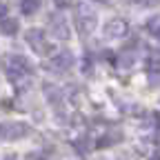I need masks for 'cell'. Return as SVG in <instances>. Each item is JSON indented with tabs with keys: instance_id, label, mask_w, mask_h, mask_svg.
<instances>
[{
	"instance_id": "1",
	"label": "cell",
	"mask_w": 160,
	"mask_h": 160,
	"mask_svg": "<svg viewBox=\"0 0 160 160\" xmlns=\"http://www.w3.org/2000/svg\"><path fill=\"white\" fill-rule=\"evenodd\" d=\"M27 42H29V47H33L38 53H47V51H49V47H47V42H45V33L40 31V29H31V31L27 33Z\"/></svg>"
},
{
	"instance_id": "2",
	"label": "cell",
	"mask_w": 160,
	"mask_h": 160,
	"mask_svg": "<svg viewBox=\"0 0 160 160\" xmlns=\"http://www.w3.org/2000/svg\"><path fill=\"white\" fill-rule=\"evenodd\" d=\"M105 31L111 38H120V36L127 33V22H125V20H111V22L105 27Z\"/></svg>"
},
{
	"instance_id": "3",
	"label": "cell",
	"mask_w": 160,
	"mask_h": 160,
	"mask_svg": "<svg viewBox=\"0 0 160 160\" xmlns=\"http://www.w3.org/2000/svg\"><path fill=\"white\" fill-rule=\"evenodd\" d=\"M0 31L7 33V36H13L18 31V22L16 20H2V22H0Z\"/></svg>"
},
{
	"instance_id": "4",
	"label": "cell",
	"mask_w": 160,
	"mask_h": 160,
	"mask_svg": "<svg viewBox=\"0 0 160 160\" xmlns=\"http://www.w3.org/2000/svg\"><path fill=\"white\" fill-rule=\"evenodd\" d=\"M25 133H27V125H22V122L11 125V129L7 131V136H9V138H20V136H25Z\"/></svg>"
},
{
	"instance_id": "5",
	"label": "cell",
	"mask_w": 160,
	"mask_h": 160,
	"mask_svg": "<svg viewBox=\"0 0 160 160\" xmlns=\"http://www.w3.org/2000/svg\"><path fill=\"white\" fill-rule=\"evenodd\" d=\"M38 7H40V0H22V13H33V11H38Z\"/></svg>"
},
{
	"instance_id": "6",
	"label": "cell",
	"mask_w": 160,
	"mask_h": 160,
	"mask_svg": "<svg viewBox=\"0 0 160 160\" xmlns=\"http://www.w3.org/2000/svg\"><path fill=\"white\" fill-rule=\"evenodd\" d=\"M53 65H58V67H69V65H71V56H69V53L58 56V58L53 60Z\"/></svg>"
},
{
	"instance_id": "7",
	"label": "cell",
	"mask_w": 160,
	"mask_h": 160,
	"mask_svg": "<svg viewBox=\"0 0 160 160\" xmlns=\"http://www.w3.org/2000/svg\"><path fill=\"white\" fill-rule=\"evenodd\" d=\"M5 11H7V9H5L2 5H0V16H5Z\"/></svg>"
},
{
	"instance_id": "8",
	"label": "cell",
	"mask_w": 160,
	"mask_h": 160,
	"mask_svg": "<svg viewBox=\"0 0 160 160\" xmlns=\"http://www.w3.org/2000/svg\"><path fill=\"white\" fill-rule=\"evenodd\" d=\"M156 36H158V38H160V27H158V29H156Z\"/></svg>"
}]
</instances>
